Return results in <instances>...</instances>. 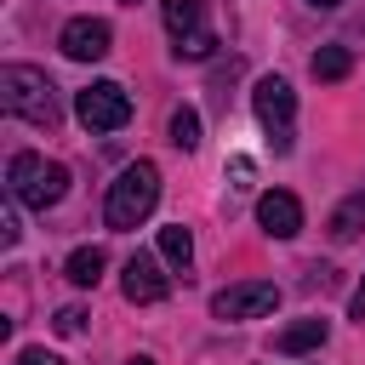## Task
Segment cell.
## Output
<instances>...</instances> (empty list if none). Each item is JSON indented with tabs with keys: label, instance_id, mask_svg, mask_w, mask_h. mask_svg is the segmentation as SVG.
Here are the masks:
<instances>
[{
	"label": "cell",
	"instance_id": "obj_12",
	"mask_svg": "<svg viewBox=\"0 0 365 365\" xmlns=\"http://www.w3.org/2000/svg\"><path fill=\"white\" fill-rule=\"evenodd\" d=\"M325 228H331V240H336V245L359 240V234H365V194H348V200L331 211V222H325Z\"/></svg>",
	"mask_w": 365,
	"mask_h": 365
},
{
	"label": "cell",
	"instance_id": "obj_20",
	"mask_svg": "<svg viewBox=\"0 0 365 365\" xmlns=\"http://www.w3.org/2000/svg\"><path fill=\"white\" fill-rule=\"evenodd\" d=\"M125 365H154V359H148V354H137V359H125Z\"/></svg>",
	"mask_w": 365,
	"mask_h": 365
},
{
	"label": "cell",
	"instance_id": "obj_14",
	"mask_svg": "<svg viewBox=\"0 0 365 365\" xmlns=\"http://www.w3.org/2000/svg\"><path fill=\"white\" fill-rule=\"evenodd\" d=\"M308 68H314V80H348V68H354V51H348V46H319Z\"/></svg>",
	"mask_w": 365,
	"mask_h": 365
},
{
	"label": "cell",
	"instance_id": "obj_10",
	"mask_svg": "<svg viewBox=\"0 0 365 365\" xmlns=\"http://www.w3.org/2000/svg\"><path fill=\"white\" fill-rule=\"evenodd\" d=\"M257 222H262V234H274V240H291V234L302 228V205H297V194H285V188H268V194L257 200Z\"/></svg>",
	"mask_w": 365,
	"mask_h": 365
},
{
	"label": "cell",
	"instance_id": "obj_19",
	"mask_svg": "<svg viewBox=\"0 0 365 365\" xmlns=\"http://www.w3.org/2000/svg\"><path fill=\"white\" fill-rule=\"evenodd\" d=\"M348 319H359V325H365V279H359V291H354V302H348Z\"/></svg>",
	"mask_w": 365,
	"mask_h": 365
},
{
	"label": "cell",
	"instance_id": "obj_7",
	"mask_svg": "<svg viewBox=\"0 0 365 365\" xmlns=\"http://www.w3.org/2000/svg\"><path fill=\"white\" fill-rule=\"evenodd\" d=\"M274 308H279V285H274V279H240V285H228V291L211 297V314L228 319V325L262 319V314H274Z\"/></svg>",
	"mask_w": 365,
	"mask_h": 365
},
{
	"label": "cell",
	"instance_id": "obj_8",
	"mask_svg": "<svg viewBox=\"0 0 365 365\" xmlns=\"http://www.w3.org/2000/svg\"><path fill=\"white\" fill-rule=\"evenodd\" d=\"M108 40H114V29H108L103 17H68L63 34H57L63 57H74V63H97V57H108Z\"/></svg>",
	"mask_w": 365,
	"mask_h": 365
},
{
	"label": "cell",
	"instance_id": "obj_9",
	"mask_svg": "<svg viewBox=\"0 0 365 365\" xmlns=\"http://www.w3.org/2000/svg\"><path fill=\"white\" fill-rule=\"evenodd\" d=\"M120 285H125V302H165V297H171V279L160 274V262H154L148 251H137V257L125 262Z\"/></svg>",
	"mask_w": 365,
	"mask_h": 365
},
{
	"label": "cell",
	"instance_id": "obj_18",
	"mask_svg": "<svg viewBox=\"0 0 365 365\" xmlns=\"http://www.w3.org/2000/svg\"><path fill=\"white\" fill-rule=\"evenodd\" d=\"M17 365H63V359H57V354H46V348H23V354H17Z\"/></svg>",
	"mask_w": 365,
	"mask_h": 365
},
{
	"label": "cell",
	"instance_id": "obj_3",
	"mask_svg": "<svg viewBox=\"0 0 365 365\" xmlns=\"http://www.w3.org/2000/svg\"><path fill=\"white\" fill-rule=\"evenodd\" d=\"M6 194L29 211H46L68 194V171L46 154H11V171H6Z\"/></svg>",
	"mask_w": 365,
	"mask_h": 365
},
{
	"label": "cell",
	"instance_id": "obj_2",
	"mask_svg": "<svg viewBox=\"0 0 365 365\" xmlns=\"http://www.w3.org/2000/svg\"><path fill=\"white\" fill-rule=\"evenodd\" d=\"M0 108L6 114H17V120H29V125H57V86L40 74V68H29V63H6L0 68Z\"/></svg>",
	"mask_w": 365,
	"mask_h": 365
},
{
	"label": "cell",
	"instance_id": "obj_15",
	"mask_svg": "<svg viewBox=\"0 0 365 365\" xmlns=\"http://www.w3.org/2000/svg\"><path fill=\"white\" fill-rule=\"evenodd\" d=\"M160 257H165L171 268H182V274H188V262H194V240H188V228H182V222L160 228Z\"/></svg>",
	"mask_w": 365,
	"mask_h": 365
},
{
	"label": "cell",
	"instance_id": "obj_16",
	"mask_svg": "<svg viewBox=\"0 0 365 365\" xmlns=\"http://www.w3.org/2000/svg\"><path fill=\"white\" fill-rule=\"evenodd\" d=\"M171 143H177L182 154L200 148V114H194V108H177V114H171Z\"/></svg>",
	"mask_w": 365,
	"mask_h": 365
},
{
	"label": "cell",
	"instance_id": "obj_13",
	"mask_svg": "<svg viewBox=\"0 0 365 365\" xmlns=\"http://www.w3.org/2000/svg\"><path fill=\"white\" fill-rule=\"evenodd\" d=\"M103 268H108V257H103L97 245H80V251H74V257L63 262L68 285H80V291H86V285H97V279H103Z\"/></svg>",
	"mask_w": 365,
	"mask_h": 365
},
{
	"label": "cell",
	"instance_id": "obj_22",
	"mask_svg": "<svg viewBox=\"0 0 365 365\" xmlns=\"http://www.w3.org/2000/svg\"><path fill=\"white\" fill-rule=\"evenodd\" d=\"M125 6H137V0H125Z\"/></svg>",
	"mask_w": 365,
	"mask_h": 365
},
{
	"label": "cell",
	"instance_id": "obj_4",
	"mask_svg": "<svg viewBox=\"0 0 365 365\" xmlns=\"http://www.w3.org/2000/svg\"><path fill=\"white\" fill-rule=\"evenodd\" d=\"M160 17L171 29V51L188 57V63H205L217 51V34H211V0H160Z\"/></svg>",
	"mask_w": 365,
	"mask_h": 365
},
{
	"label": "cell",
	"instance_id": "obj_1",
	"mask_svg": "<svg viewBox=\"0 0 365 365\" xmlns=\"http://www.w3.org/2000/svg\"><path fill=\"white\" fill-rule=\"evenodd\" d=\"M154 200H160V165H154V160H131V165L108 182V205H103V217H108L114 234H131V228L154 211Z\"/></svg>",
	"mask_w": 365,
	"mask_h": 365
},
{
	"label": "cell",
	"instance_id": "obj_11",
	"mask_svg": "<svg viewBox=\"0 0 365 365\" xmlns=\"http://www.w3.org/2000/svg\"><path fill=\"white\" fill-rule=\"evenodd\" d=\"M325 336H331L325 319H297V325H285V331L274 336V348H279V354H308V348H319Z\"/></svg>",
	"mask_w": 365,
	"mask_h": 365
},
{
	"label": "cell",
	"instance_id": "obj_21",
	"mask_svg": "<svg viewBox=\"0 0 365 365\" xmlns=\"http://www.w3.org/2000/svg\"><path fill=\"white\" fill-rule=\"evenodd\" d=\"M308 6H325V11H331V6H342V0H308Z\"/></svg>",
	"mask_w": 365,
	"mask_h": 365
},
{
	"label": "cell",
	"instance_id": "obj_5",
	"mask_svg": "<svg viewBox=\"0 0 365 365\" xmlns=\"http://www.w3.org/2000/svg\"><path fill=\"white\" fill-rule=\"evenodd\" d=\"M251 108H257V120H262V131H268L274 154H291V114H297V91H291L279 74H262V80H257V91H251Z\"/></svg>",
	"mask_w": 365,
	"mask_h": 365
},
{
	"label": "cell",
	"instance_id": "obj_17",
	"mask_svg": "<svg viewBox=\"0 0 365 365\" xmlns=\"http://www.w3.org/2000/svg\"><path fill=\"white\" fill-rule=\"evenodd\" d=\"M51 325H57L63 336H80V331H86V308H57V319H51Z\"/></svg>",
	"mask_w": 365,
	"mask_h": 365
},
{
	"label": "cell",
	"instance_id": "obj_6",
	"mask_svg": "<svg viewBox=\"0 0 365 365\" xmlns=\"http://www.w3.org/2000/svg\"><path fill=\"white\" fill-rule=\"evenodd\" d=\"M74 114H80L86 131H120V125L131 120V97H125V86H114V80H91V86L74 97Z\"/></svg>",
	"mask_w": 365,
	"mask_h": 365
}]
</instances>
